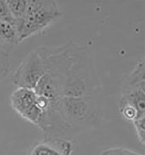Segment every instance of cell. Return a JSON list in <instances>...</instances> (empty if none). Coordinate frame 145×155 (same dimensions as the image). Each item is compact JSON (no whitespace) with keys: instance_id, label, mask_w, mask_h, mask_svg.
<instances>
[{"instance_id":"obj_4","label":"cell","mask_w":145,"mask_h":155,"mask_svg":"<svg viewBox=\"0 0 145 155\" xmlns=\"http://www.w3.org/2000/svg\"><path fill=\"white\" fill-rule=\"evenodd\" d=\"M60 111L63 119L71 127L89 123L97 114L93 97H63Z\"/></svg>"},{"instance_id":"obj_12","label":"cell","mask_w":145,"mask_h":155,"mask_svg":"<svg viewBox=\"0 0 145 155\" xmlns=\"http://www.w3.org/2000/svg\"><path fill=\"white\" fill-rule=\"evenodd\" d=\"M137 134L139 141L145 145V117L139 119L132 121Z\"/></svg>"},{"instance_id":"obj_14","label":"cell","mask_w":145,"mask_h":155,"mask_svg":"<svg viewBox=\"0 0 145 155\" xmlns=\"http://www.w3.org/2000/svg\"><path fill=\"white\" fill-rule=\"evenodd\" d=\"M0 48H1L2 49H5V50H7V51H8L9 52L13 48V47L8 45L5 41H4V38L2 36V35L1 33V31H0Z\"/></svg>"},{"instance_id":"obj_3","label":"cell","mask_w":145,"mask_h":155,"mask_svg":"<svg viewBox=\"0 0 145 155\" xmlns=\"http://www.w3.org/2000/svg\"><path fill=\"white\" fill-rule=\"evenodd\" d=\"M48 48L40 47L31 51L20 64L13 76L18 88L34 90L47 71Z\"/></svg>"},{"instance_id":"obj_8","label":"cell","mask_w":145,"mask_h":155,"mask_svg":"<svg viewBox=\"0 0 145 155\" xmlns=\"http://www.w3.org/2000/svg\"><path fill=\"white\" fill-rule=\"evenodd\" d=\"M145 87V62L139 63L126 83L124 88Z\"/></svg>"},{"instance_id":"obj_5","label":"cell","mask_w":145,"mask_h":155,"mask_svg":"<svg viewBox=\"0 0 145 155\" xmlns=\"http://www.w3.org/2000/svg\"><path fill=\"white\" fill-rule=\"evenodd\" d=\"M11 105L22 118L40 127L43 113L37 102V95L34 90L18 88L11 94Z\"/></svg>"},{"instance_id":"obj_7","label":"cell","mask_w":145,"mask_h":155,"mask_svg":"<svg viewBox=\"0 0 145 155\" xmlns=\"http://www.w3.org/2000/svg\"><path fill=\"white\" fill-rule=\"evenodd\" d=\"M8 6L15 20V28L18 31L28 9V1H7Z\"/></svg>"},{"instance_id":"obj_2","label":"cell","mask_w":145,"mask_h":155,"mask_svg":"<svg viewBox=\"0 0 145 155\" xmlns=\"http://www.w3.org/2000/svg\"><path fill=\"white\" fill-rule=\"evenodd\" d=\"M62 15L55 1H28L26 15L18 30L19 43L41 33Z\"/></svg>"},{"instance_id":"obj_1","label":"cell","mask_w":145,"mask_h":155,"mask_svg":"<svg viewBox=\"0 0 145 155\" xmlns=\"http://www.w3.org/2000/svg\"><path fill=\"white\" fill-rule=\"evenodd\" d=\"M97 88L96 74L86 52L77 46L64 74L63 97H93Z\"/></svg>"},{"instance_id":"obj_10","label":"cell","mask_w":145,"mask_h":155,"mask_svg":"<svg viewBox=\"0 0 145 155\" xmlns=\"http://www.w3.org/2000/svg\"><path fill=\"white\" fill-rule=\"evenodd\" d=\"M9 52L0 48V82L7 78L11 71Z\"/></svg>"},{"instance_id":"obj_6","label":"cell","mask_w":145,"mask_h":155,"mask_svg":"<svg viewBox=\"0 0 145 155\" xmlns=\"http://www.w3.org/2000/svg\"><path fill=\"white\" fill-rule=\"evenodd\" d=\"M145 87L124 88L120 107H131L137 113L138 119L145 117Z\"/></svg>"},{"instance_id":"obj_9","label":"cell","mask_w":145,"mask_h":155,"mask_svg":"<svg viewBox=\"0 0 145 155\" xmlns=\"http://www.w3.org/2000/svg\"><path fill=\"white\" fill-rule=\"evenodd\" d=\"M28 155H64L58 149L52 146L48 142L45 141V143L36 145Z\"/></svg>"},{"instance_id":"obj_11","label":"cell","mask_w":145,"mask_h":155,"mask_svg":"<svg viewBox=\"0 0 145 155\" xmlns=\"http://www.w3.org/2000/svg\"><path fill=\"white\" fill-rule=\"evenodd\" d=\"M0 21L10 23L15 26V20L10 12L7 1H0Z\"/></svg>"},{"instance_id":"obj_13","label":"cell","mask_w":145,"mask_h":155,"mask_svg":"<svg viewBox=\"0 0 145 155\" xmlns=\"http://www.w3.org/2000/svg\"><path fill=\"white\" fill-rule=\"evenodd\" d=\"M99 155H143L124 148H113L104 150Z\"/></svg>"}]
</instances>
